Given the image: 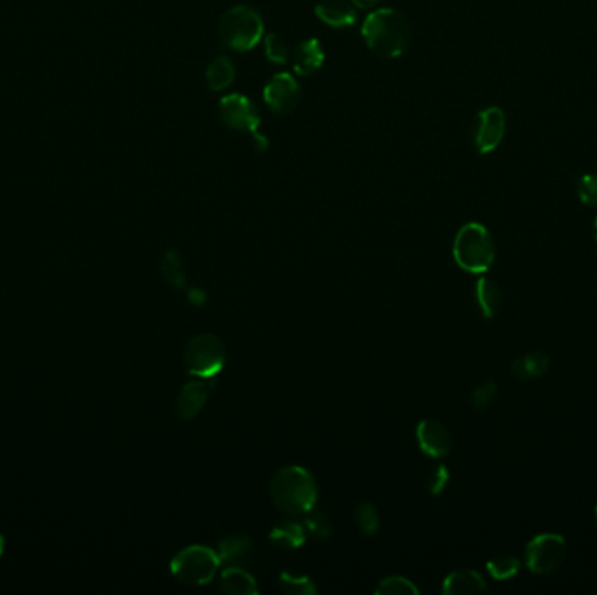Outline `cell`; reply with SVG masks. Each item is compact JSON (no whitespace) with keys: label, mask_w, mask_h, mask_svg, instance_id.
<instances>
[{"label":"cell","mask_w":597,"mask_h":595,"mask_svg":"<svg viewBox=\"0 0 597 595\" xmlns=\"http://www.w3.org/2000/svg\"><path fill=\"white\" fill-rule=\"evenodd\" d=\"M361 37L367 48L379 58L397 60L405 55L411 46L413 31L407 18L397 9L383 7L372 11L363 25Z\"/></svg>","instance_id":"obj_1"},{"label":"cell","mask_w":597,"mask_h":595,"mask_svg":"<svg viewBox=\"0 0 597 595\" xmlns=\"http://www.w3.org/2000/svg\"><path fill=\"white\" fill-rule=\"evenodd\" d=\"M271 498L274 505L289 515H306L318 498L315 476L302 466H285L271 478Z\"/></svg>","instance_id":"obj_2"},{"label":"cell","mask_w":597,"mask_h":595,"mask_svg":"<svg viewBox=\"0 0 597 595\" xmlns=\"http://www.w3.org/2000/svg\"><path fill=\"white\" fill-rule=\"evenodd\" d=\"M218 37L224 48L231 51H252L264 37L263 16L250 5H233L220 18Z\"/></svg>","instance_id":"obj_3"},{"label":"cell","mask_w":597,"mask_h":595,"mask_svg":"<svg viewBox=\"0 0 597 595\" xmlns=\"http://www.w3.org/2000/svg\"><path fill=\"white\" fill-rule=\"evenodd\" d=\"M452 255L456 264L468 272L482 274L489 271L496 257L491 233L478 222L465 224L454 238Z\"/></svg>","instance_id":"obj_4"},{"label":"cell","mask_w":597,"mask_h":595,"mask_svg":"<svg viewBox=\"0 0 597 595\" xmlns=\"http://www.w3.org/2000/svg\"><path fill=\"white\" fill-rule=\"evenodd\" d=\"M218 118L220 120L235 129V131H241V133H248L252 137L254 147L259 152H266L269 149V140L259 131L261 128V116L259 111L255 107V103L239 93H231L227 96H224L218 102L217 107Z\"/></svg>","instance_id":"obj_5"},{"label":"cell","mask_w":597,"mask_h":595,"mask_svg":"<svg viewBox=\"0 0 597 595\" xmlns=\"http://www.w3.org/2000/svg\"><path fill=\"white\" fill-rule=\"evenodd\" d=\"M220 565L217 552L203 545H191L180 550L177 557L172 561V574L185 585H207Z\"/></svg>","instance_id":"obj_6"},{"label":"cell","mask_w":597,"mask_h":595,"mask_svg":"<svg viewBox=\"0 0 597 595\" xmlns=\"http://www.w3.org/2000/svg\"><path fill=\"white\" fill-rule=\"evenodd\" d=\"M185 365L192 376L201 379L215 377L226 365V346L213 333L194 337L185 348Z\"/></svg>","instance_id":"obj_7"},{"label":"cell","mask_w":597,"mask_h":595,"mask_svg":"<svg viewBox=\"0 0 597 595\" xmlns=\"http://www.w3.org/2000/svg\"><path fill=\"white\" fill-rule=\"evenodd\" d=\"M567 555V541L565 536L556 533L538 535L526 545L524 559L530 571L547 574L559 569Z\"/></svg>","instance_id":"obj_8"},{"label":"cell","mask_w":597,"mask_h":595,"mask_svg":"<svg viewBox=\"0 0 597 595\" xmlns=\"http://www.w3.org/2000/svg\"><path fill=\"white\" fill-rule=\"evenodd\" d=\"M507 129L505 112L500 107H487L477 112L472 126V140L478 154L498 149Z\"/></svg>","instance_id":"obj_9"},{"label":"cell","mask_w":597,"mask_h":595,"mask_svg":"<svg viewBox=\"0 0 597 595\" xmlns=\"http://www.w3.org/2000/svg\"><path fill=\"white\" fill-rule=\"evenodd\" d=\"M263 96L269 111L274 114H289L300 102V86L292 74L280 72L271 77Z\"/></svg>","instance_id":"obj_10"},{"label":"cell","mask_w":597,"mask_h":595,"mask_svg":"<svg viewBox=\"0 0 597 595\" xmlns=\"http://www.w3.org/2000/svg\"><path fill=\"white\" fill-rule=\"evenodd\" d=\"M416 437H418L419 448L426 456L435 457V459L448 456L449 450L452 447V437H450L448 428L435 419L421 421L418 424Z\"/></svg>","instance_id":"obj_11"},{"label":"cell","mask_w":597,"mask_h":595,"mask_svg":"<svg viewBox=\"0 0 597 595\" xmlns=\"http://www.w3.org/2000/svg\"><path fill=\"white\" fill-rule=\"evenodd\" d=\"M320 22L332 29H348L357 23V11L344 0H324L315 7Z\"/></svg>","instance_id":"obj_12"},{"label":"cell","mask_w":597,"mask_h":595,"mask_svg":"<svg viewBox=\"0 0 597 595\" xmlns=\"http://www.w3.org/2000/svg\"><path fill=\"white\" fill-rule=\"evenodd\" d=\"M209 385L207 379L191 381L180 389L177 398V414L182 419H192L198 416L209 400Z\"/></svg>","instance_id":"obj_13"},{"label":"cell","mask_w":597,"mask_h":595,"mask_svg":"<svg viewBox=\"0 0 597 595\" xmlns=\"http://www.w3.org/2000/svg\"><path fill=\"white\" fill-rule=\"evenodd\" d=\"M487 591V582L474 569H458L450 573L442 585V592L446 595L484 594Z\"/></svg>","instance_id":"obj_14"},{"label":"cell","mask_w":597,"mask_h":595,"mask_svg":"<svg viewBox=\"0 0 597 595\" xmlns=\"http://www.w3.org/2000/svg\"><path fill=\"white\" fill-rule=\"evenodd\" d=\"M294 70L298 75H313L324 67L325 51L318 39H307L294 49Z\"/></svg>","instance_id":"obj_15"},{"label":"cell","mask_w":597,"mask_h":595,"mask_svg":"<svg viewBox=\"0 0 597 595\" xmlns=\"http://www.w3.org/2000/svg\"><path fill=\"white\" fill-rule=\"evenodd\" d=\"M217 591L222 594L233 595H254L259 592V587L250 573H246L243 567H226V571L220 574Z\"/></svg>","instance_id":"obj_16"},{"label":"cell","mask_w":597,"mask_h":595,"mask_svg":"<svg viewBox=\"0 0 597 595\" xmlns=\"http://www.w3.org/2000/svg\"><path fill=\"white\" fill-rule=\"evenodd\" d=\"M220 564L227 567L246 564L252 555V541L246 536H231L220 541L217 550Z\"/></svg>","instance_id":"obj_17"},{"label":"cell","mask_w":597,"mask_h":595,"mask_svg":"<svg viewBox=\"0 0 597 595\" xmlns=\"http://www.w3.org/2000/svg\"><path fill=\"white\" fill-rule=\"evenodd\" d=\"M550 369V358L541 351H533L524 357L515 358L512 363V374L519 381H531L545 376Z\"/></svg>","instance_id":"obj_18"},{"label":"cell","mask_w":597,"mask_h":595,"mask_svg":"<svg viewBox=\"0 0 597 595\" xmlns=\"http://www.w3.org/2000/svg\"><path fill=\"white\" fill-rule=\"evenodd\" d=\"M306 539V528L296 520H287L274 526L269 533V541L281 550L298 548Z\"/></svg>","instance_id":"obj_19"},{"label":"cell","mask_w":597,"mask_h":595,"mask_svg":"<svg viewBox=\"0 0 597 595\" xmlns=\"http://www.w3.org/2000/svg\"><path fill=\"white\" fill-rule=\"evenodd\" d=\"M476 298L484 318H495L502 307V290L498 283L486 276L480 278L476 287Z\"/></svg>","instance_id":"obj_20"},{"label":"cell","mask_w":597,"mask_h":595,"mask_svg":"<svg viewBox=\"0 0 597 595\" xmlns=\"http://www.w3.org/2000/svg\"><path fill=\"white\" fill-rule=\"evenodd\" d=\"M236 67L229 57H218L207 68V84L211 91H222L235 83Z\"/></svg>","instance_id":"obj_21"},{"label":"cell","mask_w":597,"mask_h":595,"mask_svg":"<svg viewBox=\"0 0 597 595\" xmlns=\"http://www.w3.org/2000/svg\"><path fill=\"white\" fill-rule=\"evenodd\" d=\"M159 269L163 278L175 289H185V274H183V262L180 257L177 250H166L161 262H159Z\"/></svg>","instance_id":"obj_22"},{"label":"cell","mask_w":597,"mask_h":595,"mask_svg":"<svg viewBox=\"0 0 597 595\" xmlns=\"http://www.w3.org/2000/svg\"><path fill=\"white\" fill-rule=\"evenodd\" d=\"M487 571L489 574L498 580V582H505V580H510L513 576L519 574L521 571V561L513 555H507V554H502V555H496L493 557L491 561H487Z\"/></svg>","instance_id":"obj_23"},{"label":"cell","mask_w":597,"mask_h":595,"mask_svg":"<svg viewBox=\"0 0 597 595\" xmlns=\"http://www.w3.org/2000/svg\"><path fill=\"white\" fill-rule=\"evenodd\" d=\"M280 589L285 594L313 595L316 594V587L311 578L307 576H292L290 573L280 574Z\"/></svg>","instance_id":"obj_24"},{"label":"cell","mask_w":597,"mask_h":595,"mask_svg":"<svg viewBox=\"0 0 597 595\" xmlns=\"http://www.w3.org/2000/svg\"><path fill=\"white\" fill-rule=\"evenodd\" d=\"M418 587L404 576L385 578L376 591L378 595H418Z\"/></svg>","instance_id":"obj_25"},{"label":"cell","mask_w":597,"mask_h":595,"mask_svg":"<svg viewBox=\"0 0 597 595\" xmlns=\"http://www.w3.org/2000/svg\"><path fill=\"white\" fill-rule=\"evenodd\" d=\"M302 526L306 528V531H309L311 535L320 537V539H327L332 535V524H330L329 517L322 511L311 510L304 515V522Z\"/></svg>","instance_id":"obj_26"},{"label":"cell","mask_w":597,"mask_h":595,"mask_svg":"<svg viewBox=\"0 0 597 595\" xmlns=\"http://www.w3.org/2000/svg\"><path fill=\"white\" fill-rule=\"evenodd\" d=\"M355 517L363 535L372 536L379 529V513L372 503H360Z\"/></svg>","instance_id":"obj_27"},{"label":"cell","mask_w":597,"mask_h":595,"mask_svg":"<svg viewBox=\"0 0 597 595\" xmlns=\"http://www.w3.org/2000/svg\"><path fill=\"white\" fill-rule=\"evenodd\" d=\"M576 194L580 201L587 207L597 209V175L585 173L576 182Z\"/></svg>","instance_id":"obj_28"},{"label":"cell","mask_w":597,"mask_h":595,"mask_svg":"<svg viewBox=\"0 0 597 595\" xmlns=\"http://www.w3.org/2000/svg\"><path fill=\"white\" fill-rule=\"evenodd\" d=\"M264 51H266V58L271 63L283 65V63L289 61V49H287L285 42L281 40V37L278 33H268L266 35Z\"/></svg>","instance_id":"obj_29"},{"label":"cell","mask_w":597,"mask_h":595,"mask_svg":"<svg viewBox=\"0 0 597 595\" xmlns=\"http://www.w3.org/2000/svg\"><path fill=\"white\" fill-rule=\"evenodd\" d=\"M496 395H498V387H496L495 383H484V385H480V386L474 389V393H472V404L477 409H486V407H489L495 402Z\"/></svg>","instance_id":"obj_30"},{"label":"cell","mask_w":597,"mask_h":595,"mask_svg":"<svg viewBox=\"0 0 597 595\" xmlns=\"http://www.w3.org/2000/svg\"><path fill=\"white\" fill-rule=\"evenodd\" d=\"M449 478H450V475H449L448 466H444V465L435 466L433 472L428 476V489H430V493L435 494V496H439L448 487Z\"/></svg>","instance_id":"obj_31"},{"label":"cell","mask_w":597,"mask_h":595,"mask_svg":"<svg viewBox=\"0 0 597 595\" xmlns=\"http://www.w3.org/2000/svg\"><path fill=\"white\" fill-rule=\"evenodd\" d=\"M187 298H189L191 304H194V306H203V304L207 302V294H205V290H201V289H189V290H187Z\"/></svg>","instance_id":"obj_32"},{"label":"cell","mask_w":597,"mask_h":595,"mask_svg":"<svg viewBox=\"0 0 597 595\" xmlns=\"http://www.w3.org/2000/svg\"><path fill=\"white\" fill-rule=\"evenodd\" d=\"M357 7H360V9H370V7H374L379 0H352Z\"/></svg>","instance_id":"obj_33"},{"label":"cell","mask_w":597,"mask_h":595,"mask_svg":"<svg viewBox=\"0 0 597 595\" xmlns=\"http://www.w3.org/2000/svg\"><path fill=\"white\" fill-rule=\"evenodd\" d=\"M4 552V536L0 535V555Z\"/></svg>","instance_id":"obj_34"},{"label":"cell","mask_w":597,"mask_h":595,"mask_svg":"<svg viewBox=\"0 0 597 595\" xmlns=\"http://www.w3.org/2000/svg\"><path fill=\"white\" fill-rule=\"evenodd\" d=\"M594 236H596L597 241V217L594 218Z\"/></svg>","instance_id":"obj_35"},{"label":"cell","mask_w":597,"mask_h":595,"mask_svg":"<svg viewBox=\"0 0 597 595\" xmlns=\"http://www.w3.org/2000/svg\"><path fill=\"white\" fill-rule=\"evenodd\" d=\"M596 520H597V506H596Z\"/></svg>","instance_id":"obj_36"}]
</instances>
